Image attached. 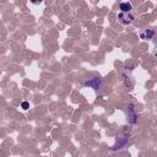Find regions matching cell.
<instances>
[{
	"instance_id": "6da1fadb",
	"label": "cell",
	"mask_w": 157,
	"mask_h": 157,
	"mask_svg": "<svg viewBox=\"0 0 157 157\" xmlns=\"http://www.w3.org/2000/svg\"><path fill=\"white\" fill-rule=\"evenodd\" d=\"M128 141H129V135H121V136H118L117 140H115V144L112 146V151H115V152H119V151H123L126 146H128Z\"/></svg>"
},
{
	"instance_id": "7a4b0ae2",
	"label": "cell",
	"mask_w": 157,
	"mask_h": 157,
	"mask_svg": "<svg viewBox=\"0 0 157 157\" xmlns=\"http://www.w3.org/2000/svg\"><path fill=\"white\" fill-rule=\"evenodd\" d=\"M135 16L132 15V12H119L118 13V22L123 26H128L131 22H134Z\"/></svg>"
},
{
	"instance_id": "3957f363",
	"label": "cell",
	"mask_w": 157,
	"mask_h": 157,
	"mask_svg": "<svg viewBox=\"0 0 157 157\" xmlns=\"http://www.w3.org/2000/svg\"><path fill=\"white\" fill-rule=\"evenodd\" d=\"M125 113H126V119L131 125H135L137 123V114L135 112V108L132 104H128L125 107Z\"/></svg>"
},
{
	"instance_id": "277c9868",
	"label": "cell",
	"mask_w": 157,
	"mask_h": 157,
	"mask_svg": "<svg viewBox=\"0 0 157 157\" xmlns=\"http://www.w3.org/2000/svg\"><path fill=\"white\" fill-rule=\"evenodd\" d=\"M85 86H86V87H90V88H93V90L97 92V91H99L101 87H102V78H101V77H93V78L86 81V82H85Z\"/></svg>"
},
{
	"instance_id": "5b68a950",
	"label": "cell",
	"mask_w": 157,
	"mask_h": 157,
	"mask_svg": "<svg viewBox=\"0 0 157 157\" xmlns=\"http://www.w3.org/2000/svg\"><path fill=\"white\" fill-rule=\"evenodd\" d=\"M119 9H120V12H131L132 5H131V2H129V1H124V2H120Z\"/></svg>"
},
{
	"instance_id": "8992f818",
	"label": "cell",
	"mask_w": 157,
	"mask_h": 157,
	"mask_svg": "<svg viewBox=\"0 0 157 157\" xmlns=\"http://www.w3.org/2000/svg\"><path fill=\"white\" fill-rule=\"evenodd\" d=\"M153 36H155V31H153V29H146V31H144V32L140 34L141 39H151Z\"/></svg>"
},
{
	"instance_id": "52a82bcc",
	"label": "cell",
	"mask_w": 157,
	"mask_h": 157,
	"mask_svg": "<svg viewBox=\"0 0 157 157\" xmlns=\"http://www.w3.org/2000/svg\"><path fill=\"white\" fill-rule=\"evenodd\" d=\"M21 108H22L23 110H27V109L29 108V103H28V102H26V101H23V102L21 103Z\"/></svg>"
}]
</instances>
